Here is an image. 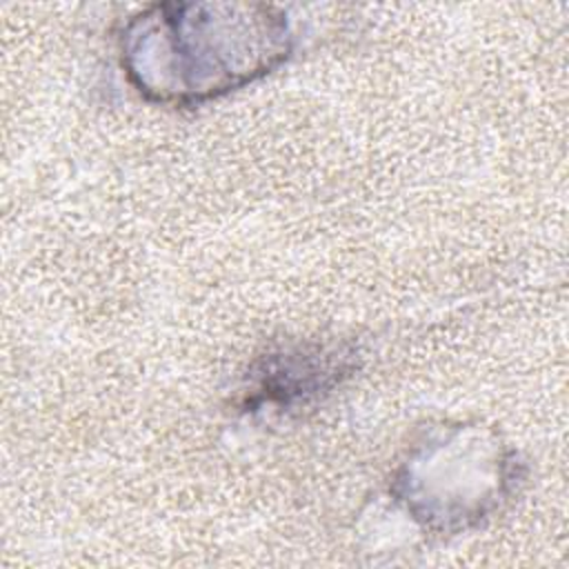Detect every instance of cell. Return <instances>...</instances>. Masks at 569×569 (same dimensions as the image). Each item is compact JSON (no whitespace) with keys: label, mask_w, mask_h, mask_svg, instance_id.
<instances>
[{"label":"cell","mask_w":569,"mask_h":569,"mask_svg":"<svg viewBox=\"0 0 569 569\" xmlns=\"http://www.w3.org/2000/svg\"><path fill=\"white\" fill-rule=\"evenodd\" d=\"M522 473L518 453L489 431L440 425L407 449L389 493L416 525L445 538L500 511Z\"/></svg>","instance_id":"cell-2"},{"label":"cell","mask_w":569,"mask_h":569,"mask_svg":"<svg viewBox=\"0 0 569 569\" xmlns=\"http://www.w3.org/2000/svg\"><path fill=\"white\" fill-rule=\"evenodd\" d=\"M356 349L338 340H287L264 349L244 373V411L300 413L340 389L356 371Z\"/></svg>","instance_id":"cell-3"},{"label":"cell","mask_w":569,"mask_h":569,"mask_svg":"<svg viewBox=\"0 0 569 569\" xmlns=\"http://www.w3.org/2000/svg\"><path fill=\"white\" fill-rule=\"evenodd\" d=\"M289 51L287 20L262 4H156L120 40L129 82L147 100L180 107L267 76Z\"/></svg>","instance_id":"cell-1"}]
</instances>
